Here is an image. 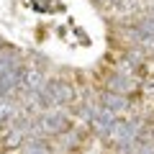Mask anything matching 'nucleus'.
Listing matches in <instances>:
<instances>
[{
  "instance_id": "2",
  "label": "nucleus",
  "mask_w": 154,
  "mask_h": 154,
  "mask_svg": "<svg viewBox=\"0 0 154 154\" xmlns=\"http://www.w3.org/2000/svg\"><path fill=\"white\" fill-rule=\"evenodd\" d=\"M13 57H16V54H13L11 49H0V75L11 69V62H13Z\"/></svg>"
},
{
  "instance_id": "1",
  "label": "nucleus",
  "mask_w": 154,
  "mask_h": 154,
  "mask_svg": "<svg viewBox=\"0 0 154 154\" xmlns=\"http://www.w3.org/2000/svg\"><path fill=\"white\" fill-rule=\"evenodd\" d=\"M18 80H21V72L18 69H8L0 75V95H11L13 90H16Z\"/></svg>"
},
{
  "instance_id": "3",
  "label": "nucleus",
  "mask_w": 154,
  "mask_h": 154,
  "mask_svg": "<svg viewBox=\"0 0 154 154\" xmlns=\"http://www.w3.org/2000/svg\"><path fill=\"white\" fill-rule=\"evenodd\" d=\"M11 116H13V105L8 100H0V121H8Z\"/></svg>"
}]
</instances>
